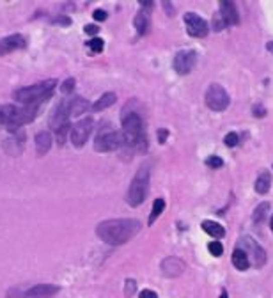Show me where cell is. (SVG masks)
<instances>
[{"mask_svg":"<svg viewBox=\"0 0 273 298\" xmlns=\"http://www.w3.org/2000/svg\"><path fill=\"white\" fill-rule=\"evenodd\" d=\"M135 291H137V280L126 279V282H124V293H126V296H133Z\"/></svg>","mask_w":273,"mask_h":298,"instance_id":"obj_28","label":"cell"},{"mask_svg":"<svg viewBox=\"0 0 273 298\" xmlns=\"http://www.w3.org/2000/svg\"><path fill=\"white\" fill-rule=\"evenodd\" d=\"M121 146H124V137L123 132H101L100 135L94 139V149L98 153H109V151H116Z\"/></svg>","mask_w":273,"mask_h":298,"instance_id":"obj_5","label":"cell"},{"mask_svg":"<svg viewBox=\"0 0 273 298\" xmlns=\"http://www.w3.org/2000/svg\"><path fill=\"white\" fill-rule=\"evenodd\" d=\"M116 100H117L116 92H105V94L101 96V98L93 105V110H94V112H101V110H105L107 107L114 105V103H116Z\"/></svg>","mask_w":273,"mask_h":298,"instance_id":"obj_23","label":"cell"},{"mask_svg":"<svg viewBox=\"0 0 273 298\" xmlns=\"http://www.w3.org/2000/svg\"><path fill=\"white\" fill-rule=\"evenodd\" d=\"M167 137H168V132H167V130H163V128L158 130V142L163 144L165 140H167Z\"/></svg>","mask_w":273,"mask_h":298,"instance_id":"obj_37","label":"cell"},{"mask_svg":"<svg viewBox=\"0 0 273 298\" xmlns=\"http://www.w3.org/2000/svg\"><path fill=\"white\" fill-rule=\"evenodd\" d=\"M53 23H59V25H66V27H69V25H71V20H69V18H67V16H66V18H57Z\"/></svg>","mask_w":273,"mask_h":298,"instance_id":"obj_38","label":"cell"},{"mask_svg":"<svg viewBox=\"0 0 273 298\" xmlns=\"http://www.w3.org/2000/svg\"><path fill=\"white\" fill-rule=\"evenodd\" d=\"M94 20H96V22H105L107 20V11H103V9H96V11H94Z\"/></svg>","mask_w":273,"mask_h":298,"instance_id":"obj_33","label":"cell"},{"mask_svg":"<svg viewBox=\"0 0 273 298\" xmlns=\"http://www.w3.org/2000/svg\"><path fill=\"white\" fill-rule=\"evenodd\" d=\"M139 298H158V294L154 293V291H151V289H144L142 293L139 294Z\"/></svg>","mask_w":273,"mask_h":298,"instance_id":"obj_36","label":"cell"},{"mask_svg":"<svg viewBox=\"0 0 273 298\" xmlns=\"http://www.w3.org/2000/svg\"><path fill=\"white\" fill-rule=\"evenodd\" d=\"M0 123L6 126L8 130L15 132L23 125L22 121V109L13 105H2L0 107Z\"/></svg>","mask_w":273,"mask_h":298,"instance_id":"obj_10","label":"cell"},{"mask_svg":"<svg viewBox=\"0 0 273 298\" xmlns=\"http://www.w3.org/2000/svg\"><path fill=\"white\" fill-rule=\"evenodd\" d=\"M165 210V201L163 199H156L153 203V210H151V215H149V226L161 215V212Z\"/></svg>","mask_w":273,"mask_h":298,"instance_id":"obj_26","label":"cell"},{"mask_svg":"<svg viewBox=\"0 0 273 298\" xmlns=\"http://www.w3.org/2000/svg\"><path fill=\"white\" fill-rule=\"evenodd\" d=\"M225 27H227V25H225V22H224V20H220V16H215V31H222V29H225Z\"/></svg>","mask_w":273,"mask_h":298,"instance_id":"obj_35","label":"cell"},{"mask_svg":"<svg viewBox=\"0 0 273 298\" xmlns=\"http://www.w3.org/2000/svg\"><path fill=\"white\" fill-rule=\"evenodd\" d=\"M135 29L139 31L140 36H146L147 29H149V16H147L146 11H140L135 16Z\"/></svg>","mask_w":273,"mask_h":298,"instance_id":"obj_24","label":"cell"},{"mask_svg":"<svg viewBox=\"0 0 273 298\" xmlns=\"http://www.w3.org/2000/svg\"><path fill=\"white\" fill-rule=\"evenodd\" d=\"M121 119H123V137L124 144L130 147H133L135 151L139 149L140 153L146 151V133H144V121L140 114H137L135 110L130 109V105H126V109L121 112Z\"/></svg>","mask_w":273,"mask_h":298,"instance_id":"obj_2","label":"cell"},{"mask_svg":"<svg viewBox=\"0 0 273 298\" xmlns=\"http://www.w3.org/2000/svg\"><path fill=\"white\" fill-rule=\"evenodd\" d=\"M229 94L224 87L218 85V83H213V85L208 87L206 91V107L215 112H222L229 107Z\"/></svg>","mask_w":273,"mask_h":298,"instance_id":"obj_7","label":"cell"},{"mask_svg":"<svg viewBox=\"0 0 273 298\" xmlns=\"http://www.w3.org/2000/svg\"><path fill=\"white\" fill-rule=\"evenodd\" d=\"M220 15L222 20L225 22V25H236L240 22V16H238V11H236V6L229 0H222L220 2Z\"/></svg>","mask_w":273,"mask_h":298,"instance_id":"obj_15","label":"cell"},{"mask_svg":"<svg viewBox=\"0 0 273 298\" xmlns=\"http://www.w3.org/2000/svg\"><path fill=\"white\" fill-rule=\"evenodd\" d=\"M195 62H197V53L195 50H181L179 53H176L174 57V69L179 75H188L194 69Z\"/></svg>","mask_w":273,"mask_h":298,"instance_id":"obj_11","label":"cell"},{"mask_svg":"<svg viewBox=\"0 0 273 298\" xmlns=\"http://www.w3.org/2000/svg\"><path fill=\"white\" fill-rule=\"evenodd\" d=\"M94 130V119H90V117H85V119H82V121H78L75 126L71 128V142L75 147H82L83 144L89 140L90 133H93Z\"/></svg>","mask_w":273,"mask_h":298,"instance_id":"obj_9","label":"cell"},{"mask_svg":"<svg viewBox=\"0 0 273 298\" xmlns=\"http://www.w3.org/2000/svg\"><path fill=\"white\" fill-rule=\"evenodd\" d=\"M206 165L211 167V169H218V167L224 165V160L218 158V156H210V158L206 160Z\"/></svg>","mask_w":273,"mask_h":298,"instance_id":"obj_31","label":"cell"},{"mask_svg":"<svg viewBox=\"0 0 273 298\" xmlns=\"http://www.w3.org/2000/svg\"><path fill=\"white\" fill-rule=\"evenodd\" d=\"M140 231V222L137 219H114L98 224L96 233L100 240L109 245H123Z\"/></svg>","mask_w":273,"mask_h":298,"instance_id":"obj_1","label":"cell"},{"mask_svg":"<svg viewBox=\"0 0 273 298\" xmlns=\"http://www.w3.org/2000/svg\"><path fill=\"white\" fill-rule=\"evenodd\" d=\"M50 147H52V135L48 132H41L36 135V153L39 156L46 155L50 151Z\"/></svg>","mask_w":273,"mask_h":298,"instance_id":"obj_17","label":"cell"},{"mask_svg":"<svg viewBox=\"0 0 273 298\" xmlns=\"http://www.w3.org/2000/svg\"><path fill=\"white\" fill-rule=\"evenodd\" d=\"M271 186V174L268 170H262L255 179V192L257 193H266Z\"/></svg>","mask_w":273,"mask_h":298,"instance_id":"obj_20","label":"cell"},{"mask_svg":"<svg viewBox=\"0 0 273 298\" xmlns=\"http://www.w3.org/2000/svg\"><path fill=\"white\" fill-rule=\"evenodd\" d=\"M208 250H210V254L215 257H218V256L224 254V247H222L220 242H211L210 245H208Z\"/></svg>","mask_w":273,"mask_h":298,"instance_id":"obj_27","label":"cell"},{"mask_svg":"<svg viewBox=\"0 0 273 298\" xmlns=\"http://www.w3.org/2000/svg\"><path fill=\"white\" fill-rule=\"evenodd\" d=\"M87 45H89L90 48L94 50V52H101V50H103V39H100V38H93L89 43H87Z\"/></svg>","mask_w":273,"mask_h":298,"instance_id":"obj_32","label":"cell"},{"mask_svg":"<svg viewBox=\"0 0 273 298\" xmlns=\"http://www.w3.org/2000/svg\"><path fill=\"white\" fill-rule=\"evenodd\" d=\"M254 114H255V116H264V114H266V110L262 109L261 105H255V107H254Z\"/></svg>","mask_w":273,"mask_h":298,"instance_id":"obj_39","label":"cell"},{"mask_svg":"<svg viewBox=\"0 0 273 298\" xmlns=\"http://www.w3.org/2000/svg\"><path fill=\"white\" fill-rule=\"evenodd\" d=\"M69 117H71L69 116V103L62 100V102L57 103V107L50 114V128L55 133L66 128V126H69Z\"/></svg>","mask_w":273,"mask_h":298,"instance_id":"obj_8","label":"cell"},{"mask_svg":"<svg viewBox=\"0 0 273 298\" xmlns=\"http://www.w3.org/2000/svg\"><path fill=\"white\" fill-rule=\"evenodd\" d=\"M140 6H144L146 9L153 8V2H147V0H140Z\"/></svg>","mask_w":273,"mask_h":298,"instance_id":"obj_40","label":"cell"},{"mask_svg":"<svg viewBox=\"0 0 273 298\" xmlns=\"http://www.w3.org/2000/svg\"><path fill=\"white\" fill-rule=\"evenodd\" d=\"M220 298H227V291H225V289H222V294H220Z\"/></svg>","mask_w":273,"mask_h":298,"instance_id":"obj_41","label":"cell"},{"mask_svg":"<svg viewBox=\"0 0 273 298\" xmlns=\"http://www.w3.org/2000/svg\"><path fill=\"white\" fill-rule=\"evenodd\" d=\"M201 227L204 231H206L210 236H213V238H222L225 234V229L220 226V224H217V222H213V220H204V222L201 224Z\"/></svg>","mask_w":273,"mask_h":298,"instance_id":"obj_22","label":"cell"},{"mask_svg":"<svg viewBox=\"0 0 273 298\" xmlns=\"http://www.w3.org/2000/svg\"><path fill=\"white\" fill-rule=\"evenodd\" d=\"M269 227H271V231H273V215H271V220H269Z\"/></svg>","mask_w":273,"mask_h":298,"instance_id":"obj_42","label":"cell"},{"mask_svg":"<svg viewBox=\"0 0 273 298\" xmlns=\"http://www.w3.org/2000/svg\"><path fill=\"white\" fill-rule=\"evenodd\" d=\"M238 144H240V137H238V133L231 132L225 135V146L234 147V146H238Z\"/></svg>","mask_w":273,"mask_h":298,"instance_id":"obj_29","label":"cell"},{"mask_svg":"<svg viewBox=\"0 0 273 298\" xmlns=\"http://www.w3.org/2000/svg\"><path fill=\"white\" fill-rule=\"evenodd\" d=\"M57 85L55 78L45 80V82H39L36 85H29L23 87V89H18L15 92V100L23 105H41L45 100H48L52 96L53 87Z\"/></svg>","mask_w":273,"mask_h":298,"instance_id":"obj_3","label":"cell"},{"mask_svg":"<svg viewBox=\"0 0 273 298\" xmlns=\"http://www.w3.org/2000/svg\"><path fill=\"white\" fill-rule=\"evenodd\" d=\"M83 31H85L89 36H96L98 32H100V27H98V25H85V29H83Z\"/></svg>","mask_w":273,"mask_h":298,"instance_id":"obj_34","label":"cell"},{"mask_svg":"<svg viewBox=\"0 0 273 298\" xmlns=\"http://www.w3.org/2000/svg\"><path fill=\"white\" fill-rule=\"evenodd\" d=\"M59 287L57 286H50V284H39L36 287H30L25 293L27 298H52L57 294Z\"/></svg>","mask_w":273,"mask_h":298,"instance_id":"obj_16","label":"cell"},{"mask_svg":"<svg viewBox=\"0 0 273 298\" xmlns=\"http://www.w3.org/2000/svg\"><path fill=\"white\" fill-rule=\"evenodd\" d=\"M73 89H75V78H66V82H64L62 87H60V91H62L64 94L73 92Z\"/></svg>","mask_w":273,"mask_h":298,"instance_id":"obj_30","label":"cell"},{"mask_svg":"<svg viewBox=\"0 0 273 298\" xmlns=\"http://www.w3.org/2000/svg\"><path fill=\"white\" fill-rule=\"evenodd\" d=\"M27 41L22 34H11L8 38L0 39V55H6L9 52H15V50L25 48Z\"/></svg>","mask_w":273,"mask_h":298,"instance_id":"obj_13","label":"cell"},{"mask_svg":"<svg viewBox=\"0 0 273 298\" xmlns=\"http://www.w3.org/2000/svg\"><path fill=\"white\" fill-rule=\"evenodd\" d=\"M161 272L170 279L179 277L185 272V263L177 257H167V259L161 261Z\"/></svg>","mask_w":273,"mask_h":298,"instance_id":"obj_14","label":"cell"},{"mask_svg":"<svg viewBox=\"0 0 273 298\" xmlns=\"http://www.w3.org/2000/svg\"><path fill=\"white\" fill-rule=\"evenodd\" d=\"M147 192H149V167L144 165L137 170L135 174L133 181L130 185V190H128L126 201L130 206H139L146 201Z\"/></svg>","mask_w":273,"mask_h":298,"instance_id":"obj_4","label":"cell"},{"mask_svg":"<svg viewBox=\"0 0 273 298\" xmlns=\"http://www.w3.org/2000/svg\"><path fill=\"white\" fill-rule=\"evenodd\" d=\"M236 249L243 250V252L247 254L250 264H254V266H262V264L266 263L264 249H261V245H257V242H255L254 238H250V236L240 238V242H238V247H236Z\"/></svg>","mask_w":273,"mask_h":298,"instance_id":"obj_6","label":"cell"},{"mask_svg":"<svg viewBox=\"0 0 273 298\" xmlns=\"http://www.w3.org/2000/svg\"><path fill=\"white\" fill-rule=\"evenodd\" d=\"M185 25H187V32L192 38H204L208 36V23L206 20H202L197 13H187L183 16Z\"/></svg>","mask_w":273,"mask_h":298,"instance_id":"obj_12","label":"cell"},{"mask_svg":"<svg viewBox=\"0 0 273 298\" xmlns=\"http://www.w3.org/2000/svg\"><path fill=\"white\" fill-rule=\"evenodd\" d=\"M23 142H25V133H16V135H11V139L4 142L6 153H9V155H18L20 149H22V146H23Z\"/></svg>","mask_w":273,"mask_h":298,"instance_id":"obj_18","label":"cell"},{"mask_svg":"<svg viewBox=\"0 0 273 298\" xmlns=\"http://www.w3.org/2000/svg\"><path fill=\"white\" fill-rule=\"evenodd\" d=\"M269 212V203H261L257 208L254 210V215H252V219H254L255 224H261L262 220H264L266 213Z\"/></svg>","mask_w":273,"mask_h":298,"instance_id":"obj_25","label":"cell"},{"mask_svg":"<svg viewBox=\"0 0 273 298\" xmlns=\"http://www.w3.org/2000/svg\"><path fill=\"white\" fill-rule=\"evenodd\" d=\"M232 264H234V268H238V270H247L248 266H250V261H248L247 254L243 252L241 249H234V252H232Z\"/></svg>","mask_w":273,"mask_h":298,"instance_id":"obj_21","label":"cell"},{"mask_svg":"<svg viewBox=\"0 0 273 298\" xmlns=\"http://www.w3.org/2000/svg\"><path fill=\"white\" fill-rule=\"evenodd\" d=\"M90 109H93V105L83 98H75L73 102H69V116L71 117L82 116V114H85Z\"/></svg>","mask_w":273,"mask_h":298,"instance_id":"obj_19","label":"cell"}]
</instances>
